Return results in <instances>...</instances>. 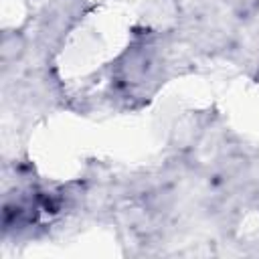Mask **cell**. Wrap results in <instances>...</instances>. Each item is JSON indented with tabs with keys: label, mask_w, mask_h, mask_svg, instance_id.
Listing matches in <instances>:
<instances>
[{
	"label": "cell",
	"mask_w": 259,
	"mask_h": 259,
	"mask_svg": "<svg viewBox=\"0 0 259 259\" xmlns=\"http://www.w3.org/2000/svg\"><path fill=\"white\" fill-rule=\"evenodd\" d=\"M172 67V45L168 36L146 30L115 61L109 77V93L115 89L119 99L148 101L168 79Z\"/></svg>",
	"instance_id": "1"
}]
</instances>
